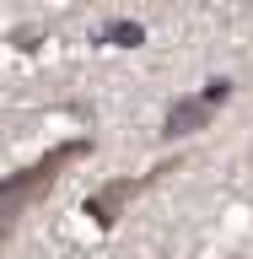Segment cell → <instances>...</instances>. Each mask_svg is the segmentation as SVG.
<instances>
[{
    "mask_svg": "<svg viewBox=\"0 0 253 259\" xmlns=\"http://www.w3.org/2000/svg\"><path fill=\"white\" fill-rule=\"evenodd\" d=\"M86 151V141H70V146H54L43 162H32V167H16L11 178H0V248L11 243L16 222L27 216V205H38L48 194V184L60 178V167H70V162Z\"/></svg>",
    "mask_w": 253,
    "mask_h": 259,
    "instance_id": "obj_1",
    "label": "cell"
},
{
    "mask_svg": "<svg viewBox=\"0 0 253 259\" xmlns=\"http://www.w3.org/2000/svg\"><path fill=\"white\" fill-rule=\"evenodd\" d=\"M157 173H162V167H157ZM157 173H151V178H157ZM151 178H140V184H108V189H97V194H92V216L108 227L113 216H119V205H124V200H135V194H140Z\"/></svg>",
    "mask_w": 253,
    "mask_h": 259,
    "instance_id": "obj_2",
    "label": "cell"
}]
</instances>
